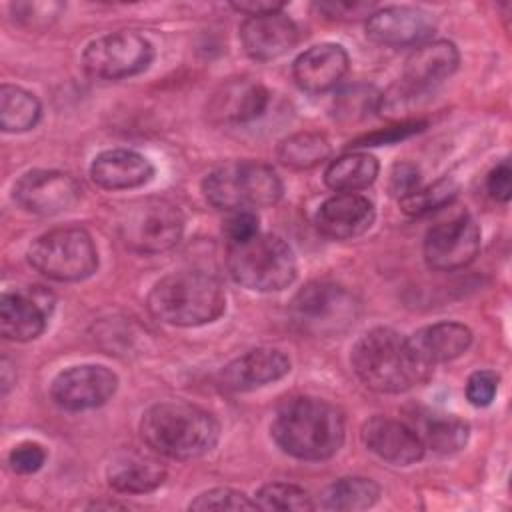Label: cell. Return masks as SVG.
<instances>
[{
  "label": "cell",
  "mask_w": 512,
  "mask_h": 512,
  "mask_svg": "<svg viewBox=\"0 0 512 512\" xmlns=\"http://www.w3.org/2000/svg\"><path fill=\"white\" fill-rule=\"evenodd\" d=\"M350 364L360 382L382 394H400L422 384L430 370L414 352L408 336L378 326L364 332L352 346Z\"/></svg>",
  "instance_id": "7a4b0ae2"
},
{
  "label": "cell",
  "mask_w": 512,
  "mask_h": 512,
  "mask_svg": "<svg viewBox=\"0 0 512 512\" xmlns=\"http://www.w3.org/2000/svg\"><path fill=\"white\" fill-rule=\"evenodd\" d=\"M244 52L260 62L286 54L298 42V26L284 12L250 16L240 24Z\"/></svg>",
  "instance_id": "44dd1931"
},
{
  "label": "cell",
  "mask_w": 512,
  "mask_h": 512,
  "mask_svg": "<svg viewBox=\"0 0 512 512\" xmlns=\"http://www.w3.org/2000/svg\"><path fill=\"white\" fill-rule=\"evenodd\" d=\"M510 162L502 160L500 164H496L488 176H486V190L488 194L498 200V202H508L510 200V192H512V184H510Z\"/></svg>",
  "instance_id": "60d3db41"
},
{
  "label": "cell",
  "mask_w": 512,
  "mask_h": 512,
  "mask_svg": "<svg viewBox=\"0 0 512 512\" xmlns=\"http://www.w3.org/2000/svg\"><path fill=\"white\" fill-rule=\"evenodd\" d=\"M360 436L372 454L394 466L416 464L426 452L414 426L388 416H372L366 420Z\"/></svg>",
  "instance_id": "2e32d148"
},
{
  "label": "cell",
  "mask_w": 512,
  "mask_h": 512,
  "mask_svg": "<svg viewBox=\"0 0 512 512\" xmlns=\"http://www.w3.org/2000/svg\"><path fill=\"white\" fill-rule=\"evenodd\" d=\"M330 156V142L318 132H296L278 144V160L292 170H310Z\"/></svg>",
  "instance_id": "f546056e"
},
{
  "label": "cell",
  "mask_w": 512,
  "mask_h": 512,
  "mask_svg": "<svg viewBox=\"0 0 512 512\" xmlns=\"http://www.w3.org/2000/svg\"><path fill=\"white\" fill-rule=\"evenodd\" d=\"M150 314L170 326H202L222 316L226 292L204 270H180L160 278L148 292Z\"/></svg>",
  "instance_id": "277c9868"
},
{
  "label": "cell",
  "mask_w": 512,
  "mask_h": 512,
  "mask_svg": "<svg viewBox=\"0 0 512 512\" xmlns=\"http://www.w3.org/2000/svg\"><path fill=\"white\" fill-rule=\"evenodd\" d=\"M378 170V160L372 154L348 152L328 164L324 182L334 192H358L376 180Z\"/></svg>",
  "instance_id": "484cf974"
},
{
  "label": "cell",
  "mask_w": 512,
  "mask_h": 512,
  "mask_svg": "<svg viewBox=\"0 0 512 512\" xmlns=\"http://www.w3.org/2000/svg\"><path fill=\"white\" fill-rule=\"evenodd\" d=\"M224 234L228 238V244L250 240L258 234V216L254 210H236L228 212V218L224 222Z\"/></svg>",
  "instance_id": "74e56055"
},
{
  "label": "cell",
  "mask_w": 512,
  "mask_h": 512,
  "mask_svg": "<svg viewBox=\"0 0 512 512\" xmlns=\"http://www.w3.org/2000/svg\"><path fill=\"white\" fill-rule=\"evenodd\" d=\"M12 16L16 22L24 26H38V24H50L62 10L64 4L60 2H16L10 4Z\"/></svg>",
  "instance_id": "e575fe53"
},
{
  "label": "cell",
  "mask_w": 512,
  "mask_h": 512,
  "mask_svg": "<svg viewBox=\"0 0 512 512\" xmlns=\"http://www.w3.org/2000/svg\"><path fill=\"white\" fill-rule=\"evenodd\" d=\"M420 188V170L410 162L394 164L390 172V192L400 200Z\"/></svg>",
  "instance_id": "ab89813d"
},
{
  "label": "cell",
  "mask_w": 512,
  "mask_h": 512,
  "mask_svg": "<svg viewBox=\"0 0 512 512\" xmlns=\"http://www.w3.org/2000/svg\"><path fill=\"white\" fill-rule=\"evenodd\" d=\"M202 194L210 206L224 212L272 206L282 196V180L272 166L256 160L222 164L202 180Z\"/></svg>",
  "instance_id": "5b68a950"
},
{
  "label": "cell",
  "mask_w": 512,
  "mask_h": 512,
  "mask_svg": "<svg viewBox=\"0 0 512 512\" xmlns=\"http://www.w3.org/2000/svg\"><path fill=\"white\" fill-rule=\"evenodd\" d=\"M498 382L500 376L492 370H476L474 374H470L468 382H466V398L472 406L476 408H484L490 406L496 392H498Z\"/></svg>",
  "instance_id": "8d00e7d4"
},
{
  "label": "cell",
  "mask_w": 512,
  "mask_h": 512,
  "mask_svg": "<svg viewBox=\"0 0 512 512\" xmlns=\"http://www.w3.org/2000/svg\"><path fill=\"white\" fill-rule=\"evenodd\" d=\"M152 162L136 150L112 148L100 152L90 164V178L104 190H128L152 180Z\"/></svg>",
  "instance_id": "7402d4cb"
},
{
  "label": "cell",
  "mask_w": 512,
  "mask_h": 512,
  "mask_svg": "<svg viewBox=\"0 0 512 512\" xmlns=\"http://www.w3.org/2000/svg\"><path fill=\"white\" fill-rule=\"evenodd\" d=\"M434 18L414 6H384L376 8L366 20V36L390 48L420 46L434 34Z\"/></svg>",
  "instance_id": "9a60e30c"
},
{
  "label": "cell",
  "mask_w": 512,
  "mask_h": 512,
  "mask_svg": "<svg viewBox=\"0 0 512 512\" xmlns=\"http://www.w3.org/2000/svg\"><path fill=\"white\" fill-rule=\"evenodd\" d=\"M140 436L154 454L172 460H192L218 444L220 424L214 414L196 404L166 400L142 414Z\"/></svg>",
  "instance_id": "3957f363"
},
{
  "label": "cell",
  "mask_w": 512,
  "mask_h": 512,
  "mask_svg": "<svg viewBox=\"0 0 512 512\" xmlns=\"http://www.w3.org/2000/svg\"><path fill=\"white\" fill-rule=\"evenodd\" d=\"M344 416L326 400L300 396L284 402L270 424L276 446L298 460L332 458L344 442Z\"/></svg>",
  "instance_id": "6da1fadb"
},
{
  "label": "cell",
  "mask_w": 512,
  "mask_h": 512,
  "mask_svg": "<svg viewBox=\"0 0 512 512\" xmlns=\"http://www.w3.org/2000/svg\"><path fill=\"white\" fill-rule=\"evenodd\" d=\"M42 108L38 98L12 84H2L0 88V128L4 132H28L40 120Z\"/></svg>",
  "instance_id": "83f0119b"
},
{
  "label": "cell",
  "mask_w": 512,
  "mask_h": 512,
  "mask_svg": "<svg viewBox=\"0 0 512 512\" xmlns=\"http://www.w3.org/2000/svg\"><path fill=\"white\" fill-rule=\"evenodd\" d=\"M480 250V228L468 212H460L448 220L428 228L422 244L428 268L452 272L468 266Z\"/></svg>",
  "instance_id": "7c38bea8"
},
{
  "label": "cell",
  "mask_w": 512,
  "mask_h": 512,
  "mask_svg": "<svg viewBox=\"0 0 512 512\" xmlns=\"http://www.w3.org/2000/svg\"><path fill=\"white\" fill-rule=\"evenodd\" d=\"M418 434L426 448H432L438 454H452L466 446L470 426L452 414H428Z\"/></svg>",
  "instance_id": "f1b7e54d"
},
{
  "label": "cell",
  "mask_w": 512,
  "mask_h": 512,
  "mask_svg": "<svg viewBox=\"0 0 512 512\" xmlns=\"http://www.w3.org/2000/svg\"><path fill=\"white\" fill-rule=\"evenodd\" d=\"M30 266L56 282H80L98 268L92 236L78 226L54 228L38 236L28 248Z\"/></svg>",
  "instance_id": "52a82bcc"
},
{
  "label": "cell",
  "mask_w": 512,
  "mask_h": 512,
  "mask_svg": "<svg viewBox=\"0 0 512 512\" xmlns=\"http://www.w3.org/2000/svg\"><path fill=\"white\" fill-rule=\"evenodd\" d=\"M374 204L358 192H336L326 198L316 212V228L332 240L362 236L374 224Z\"/></svg>",
  "instance_id": "ac0fdd59"
},
{
  "label": "cell",
  "mask_w": 512,
  "mask_h": 512,
  "mask_svg": "<svg viewBox=\"0 0 512 512\" xmlns=\"http://www.w3.org/2000/svg\"><path fill=\"white\" fill-rule=\"evenodd\" d=\"M460 64L458 48L450 40H428L408 56L402 80L388 94H380L378 110L398 116L420 94L436 88L450 78Z\"/></svg>",
  "instance_id": "ba28073f"
},
{
  "label": "cell",
  "mask_w": 512,
  "mask_h": 512,
  "mask_svg": "<svg viewBox=\"0 0 512 512\" xmlns=\"http://www.w3.org/2000/svg\"><path fill=\"white\" fill-rule=\"evenodd\" d=\"M422 126H424V122H418V120L400 122V126L386 128L384 132H374V134L362 136V138H358L352 146H376V144H384V142H390V140H396V138L414 134V132H418Z\"/></svg>",
  "instance_id": "b9f144b4"
},
{
  "label": "cell",
  "mask_w": 512,
  "mask_h": 512,
  "mask_svg": "<svg viewBox=\"0 0 512 512\" xmlns=\"http://www.w3.org/2000/svg\"><path fill=\"white\" fill-rule=\"evenodd\" d=\"M290 372L288 356L278 348H254L228 362L220 372V384L230 392H250L278 382Z\"/></svg>",
  "instance_id": "d6986e66"
},
{
  "label": "cell",
  "mask_w": 512,
  "mask_h": 512,
  "mask_svg": "<svg viewBox=\"0 0 512 512\" xmlns=\"http://www.w3.org/2000/svg\"><path fill=\"white\" fill-rule=\"evenodd\" d=\"M52 302V296L40 288H32V292H4L0 296L2 336L14 342L36 340L46 330Z\"/></svg>",
  "instance_id": "e0dca14e"
},
{
  "label": "cell",
  "mask_w": 512,
  "mask_h": 512,
  "mask_svg": "<svg viewBox=\"0 0 512 512\" xmlns=\"http://www.w3.org/2000/svg\"><path fill=\"white\" fill-rule=\"evenodd\" d=\"M118 228L122 242L134 252L158 254L180 242L184 216L164 198H144L126 206Z\"/></svg>",
  "instance_id": "30bf717a"
},
{
  "label": "cell",
  "mask_w": 512,
  "mask_h": 512,
  "mask_svg": "<svg viewBox=\"0 0 512 512\" xmlns=\"http://www.w3.org/2000/svg\"><path fill=\"white\" fill-rule=\"evenodd\" d=\"M108 484L122 494H146L160 488L166 480V466L152 454L120 450L106 468Z\"/></svg>",
  "instance_id": "603a6c76"
},
{
  "label": "cell",
  "mask_w": 512,
  "mask_h": 512,
  "mask_svg": "<svg viewBox=\"0 0 512 512\" xmlns=\"http://www.w3.org/2000/svg\"><path fill=\"white\" fill-rule=\"evenodd\" d=\"M380 498V486L362 476H346L332 482L320 496V508L356 512L374 506Z\"/></svg>",
  "instance_id": "4316f807"
},
{
  "label": "cell",
  "mask_w": 512,
  "mask_h": 512,
  "mask_svg": "<svg viewBox=\"0 0 512 512\" xmlns=\"http://www.w3.org/2000/svg\"><path fill=\"white\" fill-rule=\"evenodd\" d=\"M254 504L258 510H282V512L314 510L312 496L304 488H300L296 484H286V482L264 484L256 492Z\"/></svg>",
  "instance_id": "1f68e13d"
},
{
  "label": "cell",
  "mask_w": 512,
  "mask_h": 512,
  "mask_svg": "<svg viewBox=\"0 0 512 512\" xmlns=\"http://www.w3.org/2000/svg\"><path fill=\"white\" fill-rule=\"evenodd\" d=\"M118 388V376L100 364H80L62 370L52 386V400L68 410L80 412L106 404Z\"/></svg>",
  "instance_id": "5bb4252c"
},
{
  "label": "cell",
  "mask_w": 512,
  "mask_h": 512,
  "mask_svg": "<svg viewBox=\"0 0 512 512\" xmlns=\"http://www.w3.org/2000/svg\"><path fill=\"white\" fill-rule=\"evenodd\" d=\"M190 510H256L254 500L234 488H212L190 502Z\"/></svg>",
  "instance_id": "836d02e7"
},
{
  "label": "cell",
  "mask_w": 512,
  "mask_h": 512,
  "mask_svg": "<svg viewBox=\"0 0 512 512\" xmlns=\"http://www.w3.org/2000/svg\"><path fill=\"white\" fill-rule=\"evenodd\" d=\"M458 194V184L452 178L436 180L430 186H420L412 194L398 200L400 210L410 216H424L450 204Z\"/></svg>",
  "instance_id": "4dcf8cb0"
},
{
  "label": "cell",
  "mask_w": 512,
  "mask_h": 512,
  "mask_svg": "<svg viewBox=\"0 0 512 512\" xmlns=\"http://www.w3.org/2000/svg\"><path fill=\"white\" fill-rule=\"evenodd\" d=\"M290 316L306 334L332 336L354 324L358 302L344 286L314 280L296 292L290 302Z\"/></svg>",
  "instance_id": "9c48e42d"
},
{
  "label": "cell",
  "mask_w": 512,
  "mask_h": 512,
  "mask_svg": "<svg viewBox=\"0 0 512 512\" xmlns=\"http://www.w3.org/2000/svg\"><path fill=\"white\" fill-rule=\"evenodd\" d=\"M46 462V450L42 444L26 440L16 444L8 454V464L16 474H34Z\"/></svg>",
  "instance_id": "d590c367"
},
{
  "label": "cell",
  "mask_w": 512,
  "mask_h": 512,
  "mask_svg": "<svg viewBox=\"0 0 512 512\" xmlns=\"http://www.w3.org/2000/svg\"><path fill=\"white\" fill-rule=\"evenodd\" d=\"M348 54L340 44L322 42L304 50L292 64V76L300 90L310 94L328 92L348 72Z\"/></svg>",
  "instance_id": "ffe728a7"
},
{
  "label": "cell",
  "mask_w": 512,
  "mask_h": 512,
  "mask_svg": "<svg viewBox=\"0 0 512 512\" xmlns=\"http://www.w3.org/2000/svg\"><path fill=\"white\" fill-rule=\"evenodd\" d=\"M236 12L250 16H266V14H276L286 8V2H276V0H240L230 4Z\"/></svg>",
  "instance_id": "7bdbcfd3"
},
{
  "label": "cell",
  "mask_w": 512,
  "mask_h": 512,
  "mask_svg": "<svg viewBox=\"0 0 512 512\" xmlns=\"http://www.w3.org/2000/svg\"><path fill=\"white\" fill-rule=\"evenodd\" d=\"M268 96L258 82H230L222 86V94L214 96L212 112L228 122H248L264 114Z\"/></svg>",
  "instance_id": "d4e9b609"
},
{
  "label": "cell",
  "mask_w": 512,
  "mask_h": 512,
  "mask_svg": "<svg viewBox=\"0 0 512 512\" xmlns=\"http://www.w3.org/2000/svg\"><path fill=\"white\" fill-rule=\"evenodd\" d=\"M314 8L328 18L336 20H358L366 18L376 10L374 2H352V0H336V2H316Z\"/></svg>",
  "instance_id": "f35d334b"
},
{
  "label": "cell",
  "mask_w": 512,
  "mask_h": 512,
  "mask_svg": "<svg viewBox=\"0 0 512 512\" xmlns=\"http://www.w3.org/2000/svg\"><path fill=\"white\" fill-rule=\"evenodd\" d=\"M154 60L152 44L138 32L120 30L92 40L82 52L84 70L102 80H120L144 72Z\"/></svg>",
  "instance_id": "8fae6325"
},
{
  "label": "cell",
  "mask_w": 512,
  "mask_h": 512,
  "mask_svg": "<svg viewBox=\"0 0 512 512\" xmlns=\"http://www.w3.org/2000/svg\"><path fill=\"white\" fill-rule=\"evenodd\" d=\"M380 94L366 84H356L340 90L334 98V116L342 122H356L378 110Z\"/></svg>",
  "instance_id": "d6a6232c"
},
{
  "label": "cell",
  "mask_w": 512,
  "mask_h": 512,
  "mask_svg": "<svg viewBox=\"0 0 512 512\" xmlns=\"http://www.w3.org/2000/svg\"><path fill=\"white\" fill-rule=\"evenodd\" d=\"M408 340L416 356L432 368L434 364L462 356L472 344V330L460 322L444 320L416 330Z\"/></svg>",
  "instance_id": "cb8c5ba5"
},
{
  "label": "cell",
  "mask_w": 512,
  "mask_h": 512,
  "mask_svg": "<svg viewBox=\"0 0 512 512\" xmlns=\"http://www.w3.org/2000/svg\"><path fill=\"white\" fill-rule=\"evenodd\" d=\"M226 266L234 282L256 292H278L290 286L298 266L292 248L276 234H256L228 244Z\"/></svg>",
  "instance_id": "8992f818"
},
{
  "label": "cell",
  "mask_w": 512,
  "mask_h": 512,
  "mask_svg": "<svg viewBox=\"0 0 512 512\" xmlns=\"http://www.w3.org/2000/svg\"><path fill=\"white\" fill-rule=\"evenodd\" d=\"M16 204L38 216H54L70 210L82 196L80 182L60 170H28L22 174L12 192Z\"/></svg>",
  "instance_id": "4fadbf2b"
}]
</instances>
